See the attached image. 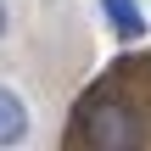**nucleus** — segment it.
Instances as JSON below:
<instances>
[{
	"label": "nucleus",
	"mask_w": 151,
	"mask_h": 151,
	"mask_svg": "<svg viewBox=\"0 0 151 151\" xmlns=\"http://www.w3.org/2000/svg\"><path fill=\"white\" fill-rule=\"evenodd\" d=\"M84 140L101 151H129L140 146V118L123 106V101H95V106H84Z\"/></svg>",
	"instance_id": "obj_1"
},
{
	"label": "nucleus",
	"mask_w": 151,
	"mask_h": 151,
	"mask_svg": "<svg viewBox=\"0 0 151 151\" xmlns=\"http://www.w3.org/2000/svg\"><path fill=\"white\" fill-rule=\"evenodd\" d=\"M106 22H112L123 39H140V34H146V17H140L134 0H106Z\"/></svg>",
	"instance_id": "obj_3"
},
{
	"label": "nucleus",
	"mask_w": 151,
	"mask_h": 151,
	"mask_svg": "<svg viewBox=\"0 0 151 151\" xmlns=\"http://www.w3.org/2000/svg\"><path fill=\"white\" fill-rule=\"evenodd\" d=\"M28 129H34V118H28L22 95L0 84V146H17V140H28Z\"/></svg>",
	"instance_id": "obj_2"
},
{
	"label": "nucleus",
	"mask_w": 151,
	"mask_h": 151,
	"mask_svg": "<svg viewBox=\"0 0 151 151\" xmlns=\"http://www.w3.org/2000/svg\"><path fill=\"white\" fill-rule=\"evenodd\" d=\"M6 28H11V17H6V6H0V39H6Z\"/></svg>",
	"instance_id": "obj_4"
}]
</instances>
